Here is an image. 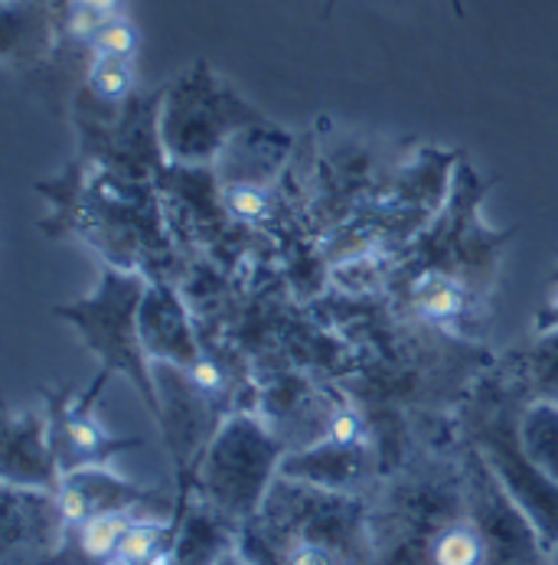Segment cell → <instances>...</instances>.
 <instances>
[{
	"label": "cell",
	"instance_id": "obj_1",
	"mask_svg": "<svg viewBox=\"0 0 558 565\" xmlns=\"http://www.w3.org/2000/svg\"><path fill=\"white\" fill-rule=\"evenodd\" d=\"M369 565H500L471 458L401 468L369 500Z\"/></svg>",
	"mask_w": 558,
	"mask_h": 565
},
{
	"label": "cell",
	"instance_id": "obj_2",
	"mask_svg": "<svg viewBox=\"0 0 558 565\" xmlns=\"http://www.w3.org/2000/svg\"><path fill=\"white\" fill-rule=\"evenodd\" d=\"M490 186L493 183L480 180L474 163L464 158L458 161L444 206L431 216V223L421 233H415V239L396 265V281L425 271H441L474 288L480 298L490 291L500 252L516 236V230L496 233L480 220V200Z\"/></svg>",
	"mask_w": 558,
	"mask_h": 565
},
{
	"label": "cell",
	"instance_id": "obj_3",
	"mask_svg": "<svg viewBox=\"0 0 558 565\" xmlns=\"http://www.w3.org/2000/svg\"><path fill=\"white\" fill-rule=\"evenodd\" d=\"M148 285H151L148 275L108 265V268H101L98 285L85 298L69 301V305H56L53 315L79 333L82 343L98 360L101 373L128 376V383H135L144 405L158 418L160 399L158 383H154V363L141 340V305H144Z\"/></svg>",
	"mask_w": 558,
	"mask_h": 565
},
{
	"label": "cell",
	"instance_id": "obj_4",
	"mask_svg": "<svg viewBox=\"0 0 558 565\" xmlns=\"http://www.w3.org/2000/svg\"><path fill=\"white\" fill-rule=\"evenodd\" d=\"M268 121L206 60H196L160 92V148L173 163H216L236 135Z\"/></svg>",
	"mask_w": 558,
	"mask_h": 565
},
{
	"label": "cell",
	"instance_id": "obj_5",
	"mask_svg": "<svg viewBox=\"0 0 558 565\" xmlns=\"http://www.w3.org/2000/svg\"><path fill=\"white\" fill-rule=\"evenodd\" d=\"M285 455L288 445L261 415L233 412L219 422L200 455V493L226 520H255L281 478Z\"/></svg>",
	"mask_w": 558,
	"mask_h": 565
},
{
	"label": "cell",
	"instance_id": "obj_6",
	"mask_svg": "<svg viewBox=\"0 0 558 565\" xmlns=\"http://www.w3.org/2000/svg\"><path fill=\"white\" fill-rule=\"evenodd\" d=\"M486 405L477 408L474 422V441L471 448L483 458V465L493 471V478L509 493V500L526 513L533 530L539 533L546 553L558 550V484L549 481L539 468L529 465V458L519 448L516 418L519 408L506 386H496V396H483Z\"/></svg>",
	"mask_w": 558,
	"mask_h": 565
},
{
	"label": "cell",
	"instance_id": "obj_7",
	"mask_svg": "<svg viewBox=\"0 0 558 565\" xmlns=\"http://www.w3.org/2000/svg\"><path fill=\"white\" fill-rule=\"evenodd\" d=\"M108 373L98 370L95 383L88 390H56L46 396V422H50V441L60 461V471H79L108 465L115 455L138 448V438H115L95 415L98 393L105 390Z\"/></svg>",
	"mask_w": 558,
	"mask_h": 565
},
{
	"label": "cell",
	"instance_id": "obj_8",
	"mask_svg": "<svg viewBox=\"0 0 558 565\" xmlns=\"http://www.w3.org/2000/svg\"><path fill=\"white\" fill-rule=\"evenodd\" d=\"M0 481L17 490H46L56 493L63 471L50 441L46 408L7 412L3 422V451H0Z\"/></svg>",
	"mask_w": 558,
	"mask_h": 565
},
{
	"label": "cell",
	"instance_id": "obj_9",
	"mask_svg": "<svg viewBox=\"0 0 558 565\" xmlns=\"http://www.w3.org/2000/svg\"><path fill=\"white\" fill-rule=\"evenodd\" d=\"M376 471V451L369 441H340L320 438L308 448H294L281 461V478L336 490L363 493Z\"/></svg>",
	"mask_w": 558,
	"mask_h": 565
},
{
	"label": "cell",
	"instance_id": "obj_10",
	"mask_svg": "<svg viewBox=\"0 0 558 565\" xmlns=\"http://www.w3.org/2000/svg\"><path fill=\"white\" fill-rule=\"evenodd\" d=\"M154 490H144L141 484L125 481L121 475L108 471V465L98 468H79L63 475L60 490H56V507L66 526H76L88 516L98 513H154Z\"/></svg>",
	"mask_w": 558,
	"mask_h": 565
},
{
	"label": "cell",
	"instance_id": "obj_11",
	"mask_svg": "<svg viewBox=\"0 0 558 565\" xmlns=\"http://www.w3.org/2000/svg\"><path fill=\"white\" fill-rule=\"evenodd\" d=\"M141 340H144L151 363L193 370L203 360V347L193 333V323L176 288L158 278H151L144 305H141Z\"/></svg>",
	"mask_w": 558,
	"mask_h": 565
},
{
	"label": "cell",
	"instance_id": "obj_12",
	"mask_svg": "<svg viewBox=\"0 0 558 565\" xmlns=\"http://www.w3.org/2000/svg\"><path fill=\"white\" fill-rule=\"evenodd\" d=\"M405 295V305H411V311L431 327H461L474 318L480 295L474 288H468L464 281L441 275V271H425V275H411L405 281H396Z\"/></svg>",
	"mask_w": 558,
	"mask_h": 565
},
{
	"label": "cell",
	"instance_id": "obj_13",
	"mask_svg": "<svg viewBox=\"0 0 558 565\" xmlns=\"http://www.w3.org/2000/svg\"><path fill=\"white\" fill-rule=\"evenodd\" d=\"M148 513H98L76 526H66L60 550L76 565H111L118 543L125 540L128 526Z\"/></svg>",
	"mask_w": 558,
	"mask_h": 565
},
{
	"label": "cell",
	"instance_id": "obj_14",
	"mask_svg": "<svg viewBox=\"0 0 558 565\" xmlns=\"http://www.w3.org/2000/svg\"><path fill=\"white\" fill-rule=\"evenodd\" d=\"M516 435L529 465L558 484V403L526 399L516 418Z\"/></svg>",
	"mask_w": 558,
	"mask_h": 565
},
{
	"label": "cell",
	"instance_id": "obj_15",
	"mask_svg": "<svg viewBox=\"0 0 558 565\" xmlns=\"http://www.w3.org/2000/svg\"><path fill=\"white\" fill-rule=\"evenodd\" d=\"M523 390L529 399H552L558 403V330L536 333L533 350L519 360Z\"/></svg>",
	"mask_w": 558,
	"mask_h": 565
},
{
	"label": "cell",
	"instance_id": "obj_16",
	"mask_svg": "<svg viewBox=\"0 0 558 565\" xmlns=\"http://www.w3.org/2000/svg\"><path fill=\"white\" fill-rule=\"evenodd\" d=\"M173 540V526L160 516H138L125 540L118 543V553L111 565H154L158 556L170 546Z\"/></svg>",
	"mask_w": 558,
	"mask_h": 565
},
{
	"label": "cell",
	"instance_id": "obj_17",
	"mask_svg": "<svg viewBox=\"0 0 558 565\" xmlns=\"http://www.w3.org/2000/svg\"><path fill=\"white\" fill-rule=\"evenodd\" d=\"M88 92L105 105H125L135 95V73L131 60H105L95 56L88 70Z\"/></svg>",
	"mask_w": 558,
	"mask_h": 565
},
{
	"label": "cell",
	"instance_id": "obj_18",
	"mask_svg": "<svg viewBox=\"0 0 558 565\" xmlns=\"http://www.w3.org/2000/svg\"><path fill=\"white\" fill-rule=\"evenodd\" d=\"M92 50H95V56H105V60H135L138 40L128 23L108 20L105 26H98L92 33Z\"/></svg>",
	"mask_w": 558,
	"mask_h": 565
},
{
	"label": "cell",
	"instance_id": "obj_19",
	"mask_svg": "<svg viewBox=\"0 0 558 565\" xmlns=\"http://www.w3.org/2000/svg\"><path fill=\"white\" fill-rule=\"evenodd\" d=\"M546 330H558V265L549 275V298L536 315V333H546Z\"/></svg>",
	"mask_w": 558,
	"mask_h": 565
},
{
	"label": "cell",
	"instance_id": "obj_20",
	"mask_svg": "<svg viewBox=\"0 0 558 565\" xmlns=\"http://www.w3.org/2000/svg\"><path fill=\"white\" fill-rule=\"evenodd\" d=\"M40 7H46L56 20V26H66L69 17H73V0H36Z\"/></svg>",
	"mask_w": 558,
	"mask_h": 565
},
{
	"label": "cell",
	"instance_id": "obj_21",
	"mask_svg": "<svg viewBox=\"0 0 558 565\" xmlns=\"http://www.w3.org/2000/svg\"><path fill=\"white\" fill-rule=\"evenodd\" d=\"M451 7H454L458 17H464V0H451Z\"/></svg>",
	"mask_w": 558,
	"mask_h": 565
},
{
	"label": "cell",
	"instance_id": "obj_22",
	"mask_svg": "<svg viewBox=\"0 0 558 565\" xmlns=\"http://www.w3.org/2000/svg\"><path fill=\"white\" fill-rule=\"evenodd\" d=\"M333 7H336V0H326V7H323V13L330 17V13H333Z\"/></svg>",
	"mask_w": 558,
	"mask_h": 565
}]
</instances>
